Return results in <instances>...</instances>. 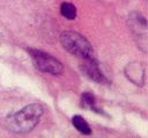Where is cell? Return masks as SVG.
<instances>
[{
  "label": "cell",
  "mask_w": 148,
  "mask_h": 138,
  "mask_svg": "<svg viewBox=\"0 0 148 138\" xmlns=\"http://www.w3.org/2000/svg\"><path fill=\"white\" fill-rule=\"evenodd\" d=\"M82 106L86 107V108H89V109L98 112V109L95 106V97L89 92H84L82 94Z\"/></svg>",
  "instance_id": "52a82bcc"
},
{
  "label": "cell",
  "mask_w": 148,
  "mask_h": 138,
  "mask_svg": "<svg viewBox=\"0 0 148 138\" xmlns=\"http://www.w3.org/2000/svg\"><path fill=\"white\" fill-rule=\"evenodd\" d=\"M29 53L35 67L38 70L52 75H58L64 70L61 62L56 57H53L52 55L38 49H29Z\"/></svg>",
  "instance_id": "3957f363"
},
{
  "label": "cell",
  "mask_w": 148,
  "mask_h": 138,
  "mask_svg": "<svg viewBox=\"0 0 148 138\" xmlns=\"http://www.w3.org/2000/svg\"><path fill=\"white\" fill-rule=\"evenodd\" d=\"M60 43L64 46V48L73 55L80 56L82 59L92 56V46L79 32H75V31L61 32Z\"/></svg>",
  "instance_id": "7a4b0ae2"
},
{
  "label": "cell",
  "mask_w": 148,
  "mask_h": 138,
  "mask_svg": "<svg viewBox=\"0 0 148 138\" xmlns=\"http://www.w3.org/2000/svg\"><path fill=\"white\" fill-rule=\"evenodd\" d=\"M72 123H73V125L77 129V131H80L81 133H83V135H90L91 129H90L89 124L86 122V120H84L82 116H80V115L73 116Z\"/></svg>",
  "instance_id": "5b68a950"
},
{
  "label": "cell",
  "mask_w": 148,
  "mask_h": 138,
  "mask_svg": "<svg viewBox=\"0 0 148 138\" xmlns=\"http://www.w3.org/2000/svg\"><path fill=\"white\" fill-rule=\"evenodd\" d=\"M81 70L83 71V74L86 76H88L90 79H92L97 83H105L106 82V78L104 77L103 72L101 71L97 62L94 60L92 56L83 59V62L81 64Z\"/></svg>",
  "instance_id": "277c9868"
},
{
  "label": "cell",
  "mask_w": 148,
  "mask_h": 138,
  "mask_svg": "<svg viewBox=\"0 0 148 138\" xmlns=\"http://www.w3.org/2000/svg\"><path fill=\"white\" fill-rule=\"evenodd\" d=\"M43 113V106H40L39 103H32L25 106L14 114L8 115L5 120V125L7 130L15 133L29 132L37 125Z\"/></svg>",
  "instance_id": "6da1fadb"
},
{
  "label": "cell",
  "mask_w": 148,
  "mask_h": 138,
  "mask_svg": "<svg viewBox=\"0 0 148 138\" xmlns=\"http://www.w3.org/2000/svg\"><path fill=\"white\" fill-rule=\"evenodd\" d=\"M60 13L67 20H74L76 17V8L74 5H72L69 2H62L61 3Z\"/></svg>",
  "instance_id": "8992f818"
}]
</instances>
